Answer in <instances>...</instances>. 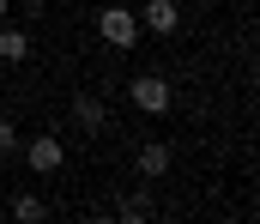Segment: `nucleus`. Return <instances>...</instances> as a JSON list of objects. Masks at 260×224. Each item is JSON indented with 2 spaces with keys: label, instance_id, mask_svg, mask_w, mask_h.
Returning a JSON list of instances; mask_svg holds the SVG:
<instances>
[{
  "label": "nucleus",
  "instance_id": "nucleus-1",
  "mask_svg": "<svg viewBox=\"0 0 260 224\" xmlns=\"http://www.w3.org/2000/svg\"><path fill=\"white\" fill-rule=\"evenodd\" d=\"M97 37H103L109 49H133V43H139V12H127V6H103V12H97Z\"/></svg>",
  "mask_w": 260,
  "mask_h": 224
},
{
  "label": "nucleus",
  "instance_id": "nucleus-2",
  "mask_svg": "<svg viewBox=\"0 0 260 224\" xmlns=\"http://www.w3.org/2000/svg\"><path fill=\"white\" fill-rule=\"evenodd\" d=\"M18 151H24V164H30L37 176H55V170L67 164V151H61V140H55V134H30Z\"/></svg>",
  "mask_w": 260,
  "mask_h": 224
},
{
  "label": "nucleus",
  "instance_id": "nucleus-3",
  "mask_svg": "<svg viewBox=\"0 0 260 224\" xmlns=\"http://www.w3.org/2000/svg\"><path fill=\"white\" fill-rule=\"evenodd\" d=\"M127 97L139 103V109H145V115H164V109L176 103V91H170V85H164L157 73H139V79L127 85Z\"/></svg>",
  "mask_w": 260,
  "mask_h": 224
},
{
  "label": "nucleus",
  "instance_id": "nucleus-4",
  "mask_svg": "<svg viewBox=\"0 0 260 224\" xmlns=\"http://www.w3.org/2000/svg\"><path fill=\"white\" fill-rule=\"evenodd\" d=\"M73 121H79V134H103V127H109V109H103V97L79 91V97H73Z\"/></svg>",
  "mask_w": 260,
  "mask_h": 224
},
{
  "label": "nucleus",
  "instance_id": "nucleus-5",
  "mask_svg": "<svg viewBox=\"0 0 260 224\" xmlns=\"http://www.w3.org/2000/svg\"><path fill=\"white\" fill-rule=\"evenodd\" d=\"M139 24H145L151 37H176V24H182V12H176V0H145V12H139Z\"/></svg>",
  "mask_w": 260,
  "mask_h": 224
},
{
  "label": "nucleus",
  "instance_id": "nucleus-6",
  "mask_svg": "<svg viewBox=\"0 0 260 224\" xmlns=\"http://www.w3.org/2000/svg\"><path fill=\"white\" fill-rule=\"evenodd\" d=\"M0 61H30V30L0 18Z\"/></svg>",
  "mask_w": 260,
  "mask_h": 224
},
{
  "label": "nucleus",
  "instance_id": "nucleus-7",
  "mask_svg": "<svg viewBox=\"0 0 260 224\" xmlns=\"http://www.w3.org/2000/svg\"><path fill=\"white\" fill-rule=\"evenodd\" d=\"M133 164H139V176H145V182H157V176H170V146H139Z\"/></svg>",
  "mask_w": 260,
  "mask_h": 224
},
{
  "label": "nucleus",
  "instance_id": "nucleus-8",
  "mask_svg": "<svg viewBox=\"0 0 260 224\" xmlns=\"http://www.w3.org/2000/svg\"><path fill=\"white\" fill-rule=\"evenodd\" d=\"M12 218L37 224V218H43V200H37V194H18V200H12Z\"/></svg>",
  "mask_w": 260,
  "mask_h": 224
},
{
  "label": "nucleus",
  "instance_id": "nucleus-9",
  "mask_svg": "<svg viewBox=\"0 0 260 224\" xmlns=\"http://www.w3.org/2000/svg\"><path fill=\"white\" fill-rule=\"evenodd\" d=\"M121 218H127V224H145V218H151V200H145V194L121 200Z\"/></svg>",
  "mask_w": 260,
  "mask_h": 224
},
{
  "label": "nucleus",
  "instance_id": "nucleus-10",
  "mask_svg": "<svg viewBox=\"0 0 260 224\" xmlns=\"http://www.w3.org/2000/svg\"><path fill=\"white\" fill-rule=\"evenodd\" d=\"M24 146V134H18V127H12V121H0V157H12V151Z\"/></svg>",
  "mask_w": 260,
  "mask_h": 224
},
{
  "label": "nucleus",
  "instance_id": "nucleus-11",
  "mask_svg": "<svg viewBox=\"0 0 260 224\" xmlns=\"http://www.w3.org/2000/svg\"><path fill=\"white\" fill-rule=\"evenodd\" d=\"M0 18H6V0H0Z\"/></svg>",
  "mask_w": 260,
  "mask_h": 224
}]
</instances>
